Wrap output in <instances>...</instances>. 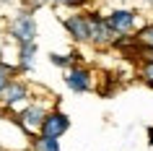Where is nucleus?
<instances>
[{"label": "nucleus", "mask_w": 153, "mask_h": 151, "mask_svg": "<svg viewBox=\"0 0 153 151\" xmlns=\"http://www.w3.org/2000/svg\"><path fill=\"white\" fill-rule=\"evenodd\" d=\"M106 24L112 26V32L120 34H135L137 32V13L132 8H114L106 13Z\"/></svg>", "instance_id": "7"}, {"label": "nucleus", "mask_w": 153, "mask_h": 151, "mask_svg": "<svg viewBox=\"0 0 153 151\" xmlns=\"http://www.w3.org/2000/svg\"><path fill=\"white\" fill-rule=\"evenodd\" d=\"M135 39H137L140 47H153V21H148V24H143L140 29H137Z\"/></svg>", "instance_id": "12"}, {"label": "nucleus", "mask_w": 153, "mask_h": 151, "mask_svg": "<svg viewBox=\"0 0 153 151\" xmlns=\"http://www.w3.org/2000/svg\"><path fill=\"white\" fill-rule=\"evenodd\" d=\"M75 57H78V55H57V52H52V55H49V63L57 65V68H65V71H68V68L75 63Z\"/></svg>", "instance_id": "13"}, {"label": "nucleus", "mask_w": 153, "mask_h": 151, "mask_svg": "<svg viewBox=\"0 0 153 151\" xmlns=\"http://www.w3.org/2000/svg\"><path fill=\"white\" fill-rule=\"evenodd\" d=\"M148 143L153 146V128H148Z\"/></svg>", "instance_id": "17"}, {"label": "nucleus", "mask_w": 153, "mask_h": 151, "mask_svg": "<svg viewBox=\"0 0 153 151\" xmlns=\"http://www.w3.org/2000/svg\"><path fill=\"white\" fill-rule=\"evenodd\" d=\"M18 73H21L18 65H10V63H5V60H0V96L5 91V86L10 83V78H16Z\"/></svg>", "instance_id": "11"}, {"label": "nucleus", "mask_w": 153, "mask_h": 151, "mask_svg": "<svg viewBox=\"0 0 153 151\" xmlns=\"http://www.w3.org/2000/svg\"><path fill=\"white\" fill-rule=\"evenodd\" d=\"M31 151H62L60 149V138H49L44 133L31 135Z\"/></svg>", "instance_id": "10"}, {"label": "nucleus", "mask_w": 153, "mask_h": 151, "mask_svg": "<svg viewBox=\"0 0 153 151\" xmlns=\"http://www.w3.org/2000/svg\"><path fill=\"white\" fill-rule=\"evenodd\" d=\"M8 32H10V37H13V42H16V44L36 42V18L31 16V11H24V13L13 16Z\"/></svg>", "instance_id": "5"}, {"label": "nucleus", "mask_w": 153, "mask_h": 151, "mask_svg": "<svg viewBox=\"0 0 153 151\" xmlns=\"http://www.w3.org/2000/svg\"><path fill=\"white\" fill-rule=\"evenodd\" d=\"M145 60L153 63V47H140V63H145Z\"/></svg>", "instance_id": "16"}, {"label": "nucleus", "mask_w": 153, "mask_h": 151, "mask_svg": "<svg viewBox=\"0 0 153 151\" xmlns=\"http://www.w3.org/2000/svg\"><path fill=\"white\" fill-rule=\"evenodd\" d=\"M34 60H36V42H26V44H18V71L26 73L34 68Z\"/></svg>", "instance_id": "9"}, {"label": "nucleus", "mask_w": 153, "mask_h": 151, "mask_svg": "<svg viewBox=\"0 0 153 151\" xmlns=\"http://www.w3.org/2000/svg\"><path fill=\"white\" fill-rule=\"evenodd\" d=\"M137 76H140V81H143L148 89H153V63L151 60L140 63V73H137Z\"/></svg>", "instance_id": "14"}, {"label": "nucleus", "mask_w": 153, "mask_h": 151, "mask_svg": "<svg viewBox=\"0 0 153 151\" xmlns=\"http://www.w3.org/2000/svg\"><path fill=\"white\" fill-rule=\"evenodd\" d=\"M31 102V86L26 83L24 78H10V83L5 86V91H3V96H0V107L5 112H13L16 115L21 107H26V104Z\"/></svg>", "instance_id": "1"}, {"label": "nucleus", "mask_w": 153, "mask_h": 151, "mask_svg": "<svg viewBox=\"0 0 153 151\" xmlns=\"http://www.w3.org/2000/svg\"><path fill=\"white\" fill-rule=\"evenodd\" d=\"M47 3L65 5V8H73V11H83V5H88V0H47Z\"/></svg>", "instance_id": "15"}, {"label": "nucleus", "mask_w": 153, "mask_h": 151, "mask_svg": "<svg viewBox=\"0 0 153 151\" xmlns=\"http://www.w3.org/2000/svg\"><path fill=\"white\" fill-rule=\"evenodd\" d=\"M47 107L44 104H39V102H29L26 107H21V110L13 115V122H16L24 133H29V135H36L42 130V122H44V117H47Z\"/></svg>", "instance_id": "2"}, {"label": "nucleus", "mask_w": 153, "mask_h": 151, "mask_svg": "<svg viewBox=\"0 0 153 151\" xmlns=\"http://www.w3.org/2000/svg\"><path fill=\"white\" fill-rule=\"evenodd\" d=\"M62 26L68 37L78 44H91V26H88V13L86 11H73L70 16L62 18Z\"/></svg>", "instance_id": "3"}, {"label": "nucleus", "mask_w": 153, "mask_h": 151, "mask_svg": "<svg viewBox=\"0 0 153 151\" xmlns=\"http://www.w3.org/2000/svg\"><path fill=\"white\" fill-rule=\"evenodd\" d=\"M86 13H88V26H91V44L94 47H112L117 34L106 24V16H101L96 11H86Z\"/></svg>", "instance_id": "4"}, {"label": "nucleus", "mask_w": 153, "mask_h": 151, "mask_svg": "<svg viewBox=\"0 0 153 151\" xmlns=\"http://www.w3.org/2000/svg\"><path fill=\"white\" fill-rule=\"evenodd\" d=\"M68 130H70V117H68L62 110H49L47 117H44V122H42L39 133L49 135V138H62Z\"/></svg>", "instance_id": "8"}, {"label": "nucleus", "mask_w": 153, "mask_h": 151, "mask_svg": "<svg viewBox=\"0 0 153 151\" xmlns=\"http://www.w3.org/2000/svg\"><path fill=\"white\" fill-rule=\"evenodd\" d=\"M65 86L75 91V94H86L94 89V71L88 65H81V63H73L68 71H65Z\"/></svg>", "instance_id": "6"}]
</instances>
